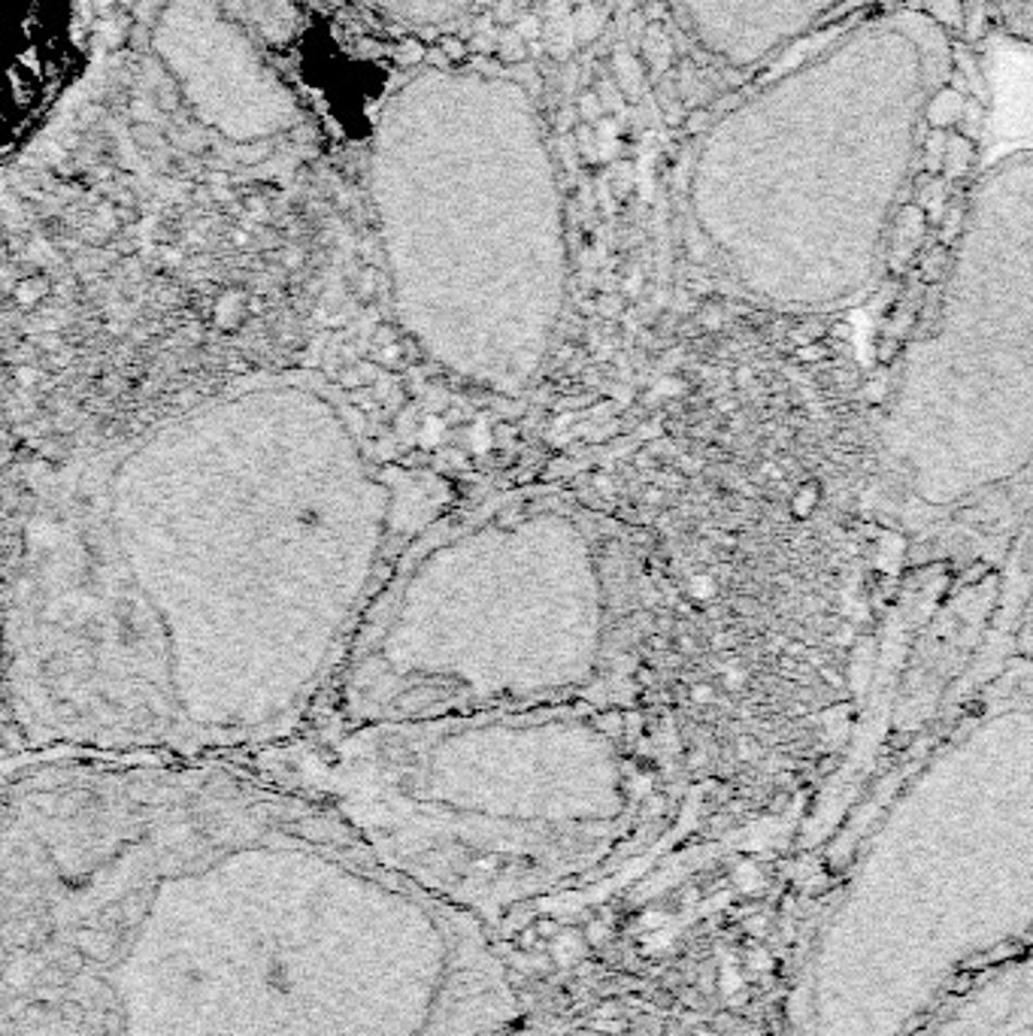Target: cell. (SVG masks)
Returning <instances> with one entry per match:
<instances>
[{
	"instance_id": "obj_1",
	"label": "cell",
	"mask_w": 1033,
	"mask_h": 1036,
	"mask_svg": "<svg viewBox=\"0 0 1033 1036\" xmlns=\"http://www.w3.org/2000/svg\"><path fill=\"white\" fill-rule=\"evenodd\" d=\"M458 497L352 388L258 367L7 483L25 754H258L325 722L400 552Z\"/></svg>"
},
{
	"instance_id": "obj_7",
	"label": "cell",
	"mask_w": 1033,
	"mask_h": 1036,
	"mask_svg": "<svg viewBox=\"0 0 1033 1036\" xmlns=\"http://www.w3.org/2000/svg\"><path fill=\"white\" fill-rule=\"evenodd\" d=\"M876 0H673L700 55L734 76H764L809 40L861 15Z\"/></svg>"
},
{
	"instance_id": "obj_3",
	"label": "cell",
	"mask_w": 1033,
	"mask_h": 1036,
	"mask_svg": "<svg viewBox=\"0 0 1033 1036\" xmlns=\"http://www.w3.org/2000/svg\"><path fill=\"white\" fill-rule=\"evenodd\" d=\"M368 185L397 342L485 410L537 398L576 334L570 225L531 91L427 67L373 122Z\"/></svg>"
},
{
	"instance_id": "obj_8",
	"label": "cell",
	"mask_w": 1033,
	"mask_h": 1036,
	"mask_svg": "<svg viewBox=\"0 0 1033 1036\" xmlns=\"http://www.w3.org/2000/svg\"><path fill=\"white\" fill-rule=\"evenodd\" d=\"M10 10V103L7 128L10 140L22 125L37 118L46 95L58 91V73L67 58V0H7Z\"/></svg>"
},
{
	"instance_id": "obj_4",
	"label": "cell",
	"mask_w": 1033,
	"mask_h": 1036,
	"mask_svg": "<svg viewBox=\"0 0 1033 1036\" xmlns=\"http://www.w3.org/2000/svg\"><path fill=\"white\" fill-rule=\"evenodd\" d=\"M961 46L958 0H892L751 79L682 164L700 279L876 267L921 183Z\"/></svg>"
},
{
	"instance_id": "obj_10",
	"label": "cell",
	"mask_w": 1033,
	"mask_h": 1036,
	"mask_svg": "<svg viewBox=\"0 0 1033 1036\" xmlns=\"http://www.w3.org/2000/svg\"><path fill=\"white\" fill-rule=\"evenodd\" d=\"M982 3L1004 37L1033 46V0H982Z\"/></svg>"
},
{
	"instance_id": "obj_12",
	"label": "cell",
	"mask_w": 1033,
	"mask_h": 1036,
	"mask_svg": "<svg viewBox=\"0 0 1033 1036\" xmlns=\"http://www.w3.org/2000/svg\"><path fill=\"white\" fill-rule=\"evenodd\" d=\"M821 673H824V679L831 682V685H843V676H839V673H834V670H821Z\"/></svg>"
},
{
	"instance_id": "obj_6",
	"label": "cell",
	"mask_w": 1033,
	"mask_h": 1036,
	"mask_svg": "<svg viewBox=\"0 0 1033 1036\" xmlns=\"http://www.w3.org/2000/svg\"><path fill=\"white\" fill-rule=\"evenodd\" d=\"M152 49L203 128L234 146L276 140L300 122L291 86L219 0H167Z\"/></svg>"
},
{
	"instance_id": "obj_9",
	"label": "cell",
	"mask_w": 1033,
	"mask_h": 1036,
	"mask_svg": "<svg viewBox=\"0 0 1033 1036\" xmlns=\"http://www.w3.org/2000/svg\"><path fill=\"white\" fill-rule=\"evenodd\" d=\"M361 3L403 28L439 30L452 28L461 18H468L480 0H361Z\"/></svg>"
},
{
	"instance_id": "obj_2",
	"label": "cell",
	"mask_w": 1033,
	"mask_h": 1036,
	"mask_svg": "<svg viewBox=\"0 0 1033 1036\" xmlns=\"http://www.w3.org/2000/svg\"><path fill=\"white\" fill-rule=\"evenodd\" d=\"M643 534L558 483L458 497L400 552L322 724L627 703L655 615ZM319 724V727H322Z\"/></svg>"
},
{
	"instance_id": "obj_5",
	"label": "cell",
	"mask_w": 1033,
	"mask_h": 1036,
	"mask_svg": "<svg viewBox=\"0 0 1033 1036\" xmlns=\"http://www.w3.org/2000/svg\"><path fill=\"white\" fill-rule=\"evenodd\" d=\"M658 724L631 703L443 712L322 724L249 758L400 839H570L649 788Z\"/></svg>"
},
{
	"instance_id": "obj_11",
	"label": "cell",
	"mask_w": 1033,
	"mask_h": 1036,
	"mask_svg": "<svg viewBox=\"0 0 1033 1036\" xmlns=\"http://www.w3.org/2000/svg\"><path fill=\"white\" fill-rule=\"evenodd\" d=\"M734 610L743 612V615H758L761 607H758V600H751V597H739V600L734 603Z\"/></svg>"
}]
</instances>
